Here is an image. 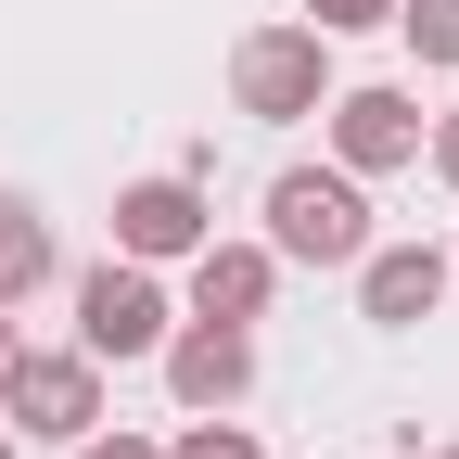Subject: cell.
<instances>
[{"mask_svg": "<svg viewBox=\"0 0 459 459\" xmlns=\"http://www.w3.org/2000/svg\"><path fill=\"white\" fill-rule=\"evenodd\" d=\"M319 128H332V166L344 179H395V166H421V90H395V77H370V90H332L319 102Z\"/></svg>", "mask_w": 459, "mask_h": 459, "instance_id": "277c9868", "label": "cell"}, {"mask_svg": "<svg viewBox=\"0 0 459 459\" xmlns=\"http://www.w3.org/2000/svg\"><path fill=\"white\" fill-rule=\"evenodd\" d=\"M434 459H459V446H434Z\"/></svg>", "mask_w": 459, "mask_h": 459, "instance_id": "ffe728a7", "label": "cell"}, {"mask_svg": "<svg viewBox=\"0 0 459 459\" xmlns=\"http://www.w3.org/2000/svg\"><path fill=\"white\" fill-rule=\"evenodd\" d=\"M204 230H217V204H204L192 166H166V179H128V192H115V255H141V268H179Z\"/></svg>", "mask_w": 459, "mask_h": 459, "instance_id": "8992f818", "label": "cell"}, {"mask_svg": "<svg viewBox=\"0 0 459 459\" xmlns=\"http://www.w3.org/2000/svg\"><path fill=\"white\" fill-rule=\"evenodd\" d=\"M0 421L39 434V446H77V434L102 421V358H90V344H26V358H13V395H0Z\"/></svg>", "mask_w": 459, "mask_h": 459, "instance_id": "5b68a950", "label": "cell"}, {"mask_svg": "<svg viewBox=\"0 0 459 459\" xmlns=\"http://www.w3.org/2000/svg\"><path fill=\"white\" fill-rule=\"evenodd\" d=\"M307 26L319 39H370V26H395V0H307Z\"/></svg>", "mask_w": 459, "mask_h": 459, "instance_id": "4fadbf2b", "label": "cell"}, {"mask_svg": "<svg viewBox=\"0 0 459 459\" xmlns=\"http://www.w3.org/2000/svg\"><path fill=\"white\" fill-rule=\"evenodd\" d=\"M255 243L281 268H358L370 255V179H344V166H281Z\"/></svg>", "mask_w": 459, "mask_h": 459, "instance_id": "6da1fadb", "label": "cell"}, {"mask_svg": "<svg viewBox=\"0 0 459 459\" xmlns=\"http://www.w3.org/2000/svg\"><path fill=\"white\" fill-rule=\"evenodd\" d=\"M13 358H26V332H13V307H0V395H13Z\"/></svg>", "mask_w": 459, "mask_h": 459, "instance_id": "2e32d148", "label": "cell"}, {"mask_svg": "<svg viewBox=\"0 0 459 459\" xmlns=\"http://www.w3.org/2000/svg\"><path fill=\"white\" fill-rule=\"evenodd\" d=\"M166 459H268V446H255L243 421H230V409H192L179 434H166Z\"/></svg>", "mask_w": 459, "mask_h": 459, "instance_id": "8fae6325", "label": "cell"}, {"mask_svg": "<svg viewBox=\"0 0 459 459\" xmlns=\"http://www.w3.org/2000/svg\"><path fill=\"white\" fill-rule=\"evenodd\" d=\"M0 459H13V434H0Z\"/></svg>", "mask_w": 459, "mask_h": 459, "instance_id": "ac0fdd59", "label": "cell"}, {"mask_svg": "<svg viewBox=\"0 0 459 459\" xmlns=\"http://www.w3.org/2000/svg\"><path fill=\"white\" fill-rule=\"evenodd\" d=\"M51 281H65V243H51V217H39L26 192H0V307L51 294Z\"/></svg>", "mask_w": 459, "mask_h": 459, "instance_id": "30bf717a", "label": "cell"}, {"mask_svg": "<svg viewBox=\"0 0 459 459\" xmlns=\"http://www.w3.org/2000/svg\"><path fill=\"white\" fill-rule=\"evenodd\" d=\"M446 281H459L446 243H370V255H358V319H370V332H421V319L446 307Z\"/></svg>", "mask_w": 459, "mask_h": 459, "instance_id": "ba28073f", "label": "cell"}, {"mask_svg": "<svg viewBox=\"0 0 459 459\" xmlns=\"http://www.w3.org/2000/svg\"><path fill=\"white\" fill-rule=\"evenodd\" d=\"M395 39H409L421 65H459V0H395Z\"/></svg>", "mask_w": 459, "mask_h": 459, "instance_id": "7c38bea8", "label": "cell"}, {"mask_svg": "<svg viewBox=\"0 0 459 459\" xmlns=\"http://www.w3.org/2000/svg\"><path fill=\"white\" fill-rule=\"evenodd\" d=\"M179 268H192V307H179V319H243V332H255L268 294H281V255H268V243H217V230H204Z\"/></svg>", "mask_w": 459, "mask_h": 459, "instance_id": "9c48e42d", "label": "cell"}, {"mask_svg": "<svg viewBox=\"0 0 459 459\" xmlns=\"http://www.w3.org/2000/svg\"><path fill=\"white\" fill-rule=\"evenodd\" d=\"M446 268H459V230H446Z\"/></svg>", "mask_w": 459, "mask_h": 459, "instance_id": "e0dca14e", "label": "cell"}, {"mask_svg": "<svg viewBox=\"0 0 459 459\" xmlns=\"http://www.w3.org/2000/svg\"><path fill=\"white\" fill-rule=\"evenodd\" d=\"M179 332V294L141 268V255H102V268H77V344L102 370H128V358H153V344Z\"/></svg>", "mask_w": 459, "mask_h": 459, "instance_id": "3957f363", "label": "cell"}, {"mask_svg": "<svg viewBox=\"0 0 459 459\" xmlns=\"http://www.w3.org/2000/svg\"><path fill=\"white\" fill-rule=\"evenodd\" d=\"M395 459H421V446H395Z\"/></svg>", "mask_w": 459, "mask_h": 459, "instance_id": "d6986e66", "label": "cell"}, {"mask_svg": "<svg viewBox=\"0 0 459 459\" xmlns=\"http://www.w3.org/2000/svg\"><path fill=\"white\" fill-rule=\"evenodd\" d=\"M230 102H243L255 128H307V115L332 102V39L319 26H255L243 51H230Z\"/></svg>", "mask_w": 459, "mask_h": 459, "instance_id": "7a4b0ae2", "label": "cell"}, {"mask_svg": "<svg viewBox=\"0 0 459 459\" xmlns=\"http://www.w3.org/2000/svg\"><path fill=\"white\" fill-rule=\"evenodd\" d=\"M421 166H434V179H446V192H459V102L434 115V128H421Z\"/></svg>", "mask_w": 459, "mask_h": 459, "instance_id": "5bb4252c", "label": "cell"}, {"mask_svg": "<svg viewBox=\"0 0 459 459\" xmlns=\"http://www.w3.org/2000/svg\"><path fill=\"white\" fill-rule=\"evenodd\" d=\"M153 358H166V395H179V409H243L255 395V332L243 319H179Z\"/></svg>", "mask_w": 459, "mask_h": 459, "instance_id": "52a82bcc", "label": "cell"}, {"mask_svg": "<svg viewBox=\"0 0 459 459\" xmlns=\"http://www.w3.org/2000/svg\"><path fill=\"white\" fill-rule=\"evenodd\" d=\"M65 459H166V446H153V434H102V421H90V434H77Z\"/></svg>", "mask_w": 459, "mask_h": 459, "instance_id": "9a60e30c", "label": "cell"}]
</instances>
